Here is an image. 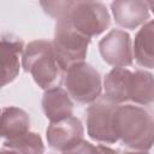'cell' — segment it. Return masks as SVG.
Instances as JSON below:
<instances>
[{"mask_svg": "<svg viewBox=\"0 0 154 154\" xmlns=\"http://www.w3.org/2000/svg\"><path fill=\"white\" fill-rule=\"evenodd\" d=\"M116 132L129 149L148 152L154 144V108L134 103L118 105Z\"/></svg>", "mask_w": 154, "mask_h": 154, "instance_id": "obj_1", "label": "cell"}, {"mask_svg": "<svg viewBox=\"0 0 154 154\" xmlns=\"http://www.w3.org/2000/svg\"><path fill=\"white\" fill-rule=\"evenodd\" d=\"M22 66L25 72L31 73L36 84L45 91L60 87L65 77L55 59L53 43L47 40H35L25 46Z\"/></svg>", "mask_w": 154, "mask_h": 154, "instance_id": "obj_2", "label": "cell"}, {"mask_svg": "<svg viewBox=\"0 0 154 154\" xmlns=\"http://www.w3.org/2000/svg\"><path fill=\"white\" fill-rule=\"evenodd\" d=\"M52 43L59 66L66 72L71 66L84 61L90 38L78 32L66 19H61L57 20Z\"/></svg>", "mask_w": 154, "mask_h": 154, "instance_id": "obj_3", "label": "cell"}, {"mask_svg": "<svg viewBox=\"0 0 154 154\" xmlns=\"http://www.w3.org/2000/svg\"><path fill=\"white\" fill-rule=\"evenodd\" d=\"M66 19L78 32L87 37L103 32L111 23L109 13L102 2L73 1ZM61 20V19H60Z\"/></svg>", "mask_w": 154, "mask_h": 154, "instance_id": "obj_4", "label": "cell"}, {"mask_svg": "<svg viewBox=\"0 0 154 154\" xmlns=\"http://www.w3.org/2000/svg\"><path fill=\"white\" fill-rule=\"evenodd\" d=\"M65 87L73 100L93 103L101 95V76L85 61L78 63L65 72Z\"/></svg>", "mask_w": 154, "mask_h": 154, "instance_id": "obj_5", "label": "cell"}, {"mask_svg": "<svg viewBox=\"0 0 154 154\" xmlns=\"http://www.w3.org/2000/svg\"><path fill=\"white\" fill-rule=\"evenodd\" d=\"M118 105L99 97L87 109V130L91 140L100 143H116V111Z\"/></svg>", "mask_w": 154, "mask_h": 154, "instance_id": "obj_6", "label": "cell"}, {"mask_svg": "<svg viewBox=\"0 0 154 154\" xmlns=\"http://www.w3.org/2000/svg\"><path fill=\"white\" fill-rule=\"evenodd\" d=\"M99 51L103 61L113 67H126L132 64L134 51L131 47V38L124 30H111L100 40Z\"/></svg>", "mask_w": 154, "mask_h": 154, "instance_id": "obj_7", "label": "cell"}, {"mask_svg": "<svg viewBox=\"0 0 154 154\" xmlns=\"http://www.w3.org/2000/svg\"><path fill=\"white\" fill-rule=\"evenodd\" d=\"M46 137L49 147L60 152H65L83 141L84 128L78 118L71 116L65 119L51 123L47 128Z\"/></svg>", "mask_w": 154, "mask_h": 154, "instance_id": "obj_8", "label": "cell"}, {"mask_svg": "<svg viewBox=\"0 0 154 154\" xmlns=\"http://www.w3.org/2000/svg\"><path fill=\"white\" fill-rule=\"evenodd\" d=\"M111 10L116 23L125 29H136L149 19V7L147 1L119 0L111 4Z\"/></svg>", "mask_w": 154, "mask_h": 154, "instance_id": "obj_9", "label": "cell"}, {"mask_svg": "<svg viewBox=\"0 0 154 154\" xmlns=\"http://www.w3.org/2000/svg\"><path fill=\"white\" fill-rule=\"evenodd\" d=\"M24 42L12 35L1 36V85L12 82L19 73V58L24 52Z\"/></svg>", "mask_w": 154, "mask_h": 154, "instance_id": "obj_10", "label": "cell"}, {"mask_svg": "<svg viewBox=\"0 0 154 154\" xmlns=\"http://www.w3.org/2000/svg\"><path fill=\"white\" fill-rule=\"evenodd\" d=\"M132 72L125 67H113L105 77V97L117 105L129 102Z\"/></svg>", "mask_w": 154, "mask_h": 154, "instance_id": "obj_11", "label": "cell"}, {"mask_svg": "<svg viewBox=\"0 0 154 154\" xmlns=\"http://www.w3.org/2000/svg\"><path fill=\"white\" fill-rule=\"evenodd\" d=\"M42 108L51 123L65 119L72 116L73 102L67 90L58 87L45 91L42 97Z\"/></svg>", "mask_w": 154, "mask_h": 154, "instance_id": "obj_12", "label": "cell"}, {"mask_svg": "<svg viewBox=\"0 0 154 154\" xmlns=\"http://www.w3.org/2000/svg\"><path fill=\"white\" fill-rule=\"evenodd\" d=\"M129 103L154 108V76L144 70L132 72Z\"/></svg>", "mask_w": 154, "mask_h": 154, "instance_id": "obj_13", "label": "cell"}, {"mask_svg": "<svg viewBox=\"0 0 154 154\" xmlns=\"http://www.w3.org/2000/svg\"><path fill=\"white\" fill-rule=\"evenodd\" d=\"M132 51L134 58L138 65L154 69V19L144 23L137 31Z\"/></svg>", "mask_w": 154, "mask_h": 154, "instance_id": "obj_14", "label": "cell"}, {"mask_svg": "<svg viewBox=\"0 0 154 154\" xmlns=\"http://www.w3.org/2000/svg\"><path fill=\"white\" fill-rule=\"evenodd\" d=\"M1 137L5 140L16 138L22 136L30 130V117L29 114L18 107L10 106L4 107L1 112Z\"/></svg>", "mask_w": 154, "mask_h": 154, "instance_id": "obj_15", "label": "cell"}, {"mask_svg": "<svg viewBox=\"0 0 154 154\" xmlns=\"http://www.w3.org/2000/svg\"><path fill=\"white\" fill-rule=\"evenodd\" d=\"M4 147L17 152L18 154H43L45 144L36 132H26L16 138L5 140Z\"/></svg>", "mask_w": 154, "mask_h": 154, "instance_id": "obj_16", "label": "cell"}, {"mask_svg": "<svg viewBox=\"0 0 154 154\" xmlns=\"http://www.w3.org/2000/svg\"><path fill=\"white\" fill-rule=\"evenodd\" d=\"M72 5L73 1H41L45 12L57 20L64 19L69 14Z\"/></svg>", "mask_w": 154, "mask_h": 154, "instance_id": "obj_17", "label": "cell"}, {"mask_svg": "<svg viewBox=\"0 0 154 154\" xmlns=\"http://www.w3.org/2000/svg\"><path fill=\"white\" fill-rule=\"evenodd\" d=\"M63 154H99V149L97 146H94L90 142L83 140L72 148L63 152Z\"/></svg>", "mask_w": 154, "mask_h": 154, "instance_id": "obj_18", "label": "cell"}, {"mask_svg": "<svg viewBox=\"0 0 154 154\" xmlns=\"http://www.w3.org/2000/svg\"><path fill=\"white\" fill-rule=\"evenodd\" d=\"M97 149H99V154H119V150L112 149L103 144H97Z\"/></svg>", "mask_w": 154, "mask_h": 154, "instance_id": "obj_19", "label": "cell"}, {"mask_svg": "<svg viewBox=\"0 0 154 154\" xmlns=\"http://www.w3.org/2000/svg\"><path fill=\"white\" fill-rule=\"evenodd\" d=\"M122 154H148V152H144V150H124Z\"/></svg>", "mask_w": 154, "mask_h": 154, "instance_id": "obj_20", "label": "cell"}, {"mask_svg": "<svg viewBox=\"0 0 154 154\" xmlns=\"http://www.w3.org/2000/svg\"><path fill=\"white\" fill-rule=\"evenodd\" d=\"M0 154H18V153H17V152H14V150H12V149H8V148L2 147V149H1Z\"/></svg>", "mask_w": 154, "mask_h": 154, "instance_id": "obj_21", "label": "cell"}, {"mask_svg": "<svg viewBox=\"0 0 154 154\" xmlns=\"http://www.w3.org/2000/svg\"><path fill=\"white\" fill-rule=\"evenodd\" d=\"M147 4H148L149 10H152V12L154 13V1H147Z\"/></svg>", "mask_w": 154, "mask_h": 154, "instance_id": "obj_22", "label": "cell"}]
</instances>
